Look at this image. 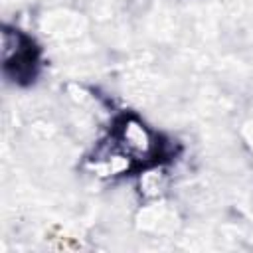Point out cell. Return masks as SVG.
Instances as JSON below:
<instances>
[{
  "label": "cell",
  "mask_w": 253,
  "mask_h": 253,
  "mask_svg": "<svg viewBox=\"0 0 253 253\" xmlns=\"http://www.w3.org/2000/svg\"><path fill=\"white\" fill-rule=\"evenodd\" d=\"M117 148L125 158L146 160L156 152V138L136 119L125 117L117 128Z\"/></svg>",
  "instance_id": "obj_1"
}]
</instances>
